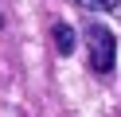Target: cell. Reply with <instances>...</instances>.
Listing matches in <instances>:
<instances>
[{
    "label": "cell",
    "instance_id": "obj_1",
    "mask_svg": "<svg viewBox=\"0 0 121 117\" xmlns=\"http://www.w3.org/2000/svg\"><path fill=\"white\" fill-rule=\"evenodd\" d=\"M82 39H86V62H90V70H94V74H109L113 59H117V39H113V31L105 27V23L86 20Z\"/></svg>",
    "mask_w": 121,
    "mask_h": 117
},
{
    "label": "cell",
    "instance_id": "obj_2",
    "mask_svg": "<svg viewBox=\"0 0 121 117\" xmlns=\"http://www.w3.org/2000/svg\"><path fill=\"white\" fill-rule=\"evenodd\" d=\"M51 35H55L59 55H70V51H74V27H70V23H55V31H51Z\"/></svg>",
    "mask_w": 121,
    "mask_h": 117
},
{
    "label": "cell",
    "instance_id": "obj_3",
    "mask_svg": "<svg viewBox=\"0 0 121 117\" xmlns=\"http://www.w3.org/2000/svg\"><path fill=\"white\" fill-rule=\"evenodd\" d=\"M74 4H82L86 12H117L121 0H74Z\"/></svg>",
    "mask_w": 121,
    "mask_h": 117
}]
</instances>
